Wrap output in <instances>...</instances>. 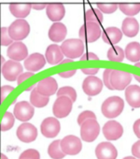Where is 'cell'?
<instances>
[{"label":"cell","mask_w":140,"mask_h":159,"mask_svg":"<svg viewBox=\"0 0 140 159\" xmlns=\"http://www.w3.org/2000/svg\"><path fill=\"white\" fill-rule=\"evenodd\" d=\"M47 4L46 3L42 4H32V7L33 9L36 10H42L44 9L47 6Z\"/></svg>","instance_id":"46"},{"label":"cell","mask_w":140,"mask_h":159,"mask_svg":"<svg viewBox=\"0 0 140 159\" xmlns=\"http://www.w3.org/2000/svg\"><path fill=\"white\" fill-rule=\"evenodd\" d=\"M139 28L138 20L133 17L126 18L122 23V31L129 38L136 36L139 32Z\"/></svg>","instance_id":"21"},{"label":"cell","mask_w":140,"mask_h":159,"mask_svg":"<svg viewBox=\"0 0 140 159\" xmlns=\"http://www.w3.org/2000/svg\"><path fill=\"white\" fill-rule=\"evenodd\" d=\"M60 129V122L54 118H47L45 119L41 124V133L47 138H55L59 133Z\"/></svg>","instance_id":"12"},{"label":"cell","mask_w":140,"mask_h":159,"mask_svg":"<svg viewBox=\"0 0 140 159\" xmlns=\"http://www.w3.org/2000/svg\"><path fill=\"white\" fill-rule=\"evenodd\" d=\"M19 159H40V155L37 150L28 149L21 154Z\"/></svg>","instance_id":"35"},{"label":"cell","mask_w":140,"mask_h":159,"mask_svg":"<svg viewBox=\"0 0 140 159\" xmlns=\"http://www.w3.org/2000/svg\"><path fill=\"white\" fill-rule=\"evenodd\" d=\"M119 7L121 11L128 16L137 15L140 11V3H119Z\"/></svg>","instance_id":"31"},{"label":"cell","mask_w":140,"mask_h":159,"mask_svg":"<svg viewBox=\"0 0 140 159\" xmlns=\"http://www.w3.org/2000/svg\"><path fill=\"white\" fill-rule=\"evenodd\" d=\"M103 84L99 78L94 76L87 77L83 81L82 88L88 96H95L99 94L102 90Z\"/></svg>","instance_id":"10"},{"label":"cell","mask_w":140,"mask_h":159,"mask_svg":"<svg viewBox=\"0 0 140 159\" xmlns=\"http://www.w3.org/2000/svg\"><path fill=\"white\" fill-rule=\"evenodd\" d=\"M23 70V66L21 64L13 60H9L6 61L2 67V73L4 77L10 81L16 80Z\"/></svg>","instance_id":"9"},{"label":"cell","mask_w":140,"mask_h":159,"mask_svg":"<svg viewBox=\"0 0 140 159\" xmlns=\"http://www.w3.org/2000/svg\"><path fill=\"white\" fill-rule=\"evenodd\" d=\"M30 27L26 20L18 19L15 20L8 28L10 38L15 41H20L26 38L30 33Z\"/></svg>","instance_id":"3"},{"label":"cell","mask_w":140,"mask_h":159,"mask_svg":"<svg viewBox=\"0 0 140 159\" xmlns=\"http://www.w3.org/2000/svg\"><path fill=\"white\" fill-rule=\"evenodd\" d=\"M89 119H96V116L93 112L91 111H83L78 118V123L81 126L86 120Z\"/></svg>","instance_id":"36"},{"label":"cell","mask_w":140,"mask_h":159,"mask_svg":"<svg viewBox=\"0 0 140 159\" xmlns=\"http://www.w3.org/2000/svg\"><path fill=\"white\" fill-rule=\"evenodd\" d=\"M32 8L31 3H10L9 9L13 16L19 18L26 17Z\"/></svg>","instance_id":"25"},{"label":"cell","mask_w":140,"mask_h":159,"mask_svg":"<svg viewBox=\"0 0 140 159\" xmlns=\"http://www.w3.org/2000/svg\"><path fill=\"white\" fill-rule=\"evenodd\" d=\"M46 13L49 18L52 21H60L65 16V7L62 3L49 4L46 8Z\"/></svg>","instance_id":"20"},{"label":"cell","mask_w":140,"mask_h":159,"mask_svg":"<svg viewBox=\"0 0 140 159\" xmlns=\"http://www.w3.org/2000/svg\"><path fill=\"white\" fill-rule=\"evenodd\" d=\"M1 159H8V158H7V157H6V156H5L4 155L1 154Z\"/></svg>","instance_id":"49"},{"label":"cell","mask_w":140,"mask_h":159,"mask_svg":"<svg viewBox=\"0 0 140 159\" xmlns=\"http://www.w3.org/2000/svg\"><path fill=\"white\" fill-rule=\"evenodd\" d=\"M14 89L13 87L9 85H6L1 88V102L6 98L7 95Z\"/></svg>","instance_id":"39"},{"label":"cell","mask_w":140,"mask_h":159,"mask_svg":"<svg viewBox=\"0 0 140 159\" xmlns=\"http://www.w3.org/2000/svg\"><path fill=\"white\" fill-rule=\"evenodd\" d=\"M72 101L69 97H58L54 103L53 111L54 115L58 118H63L70 113L72 107Z\"/></svg>","instance_id":"8"},{"label":"cell","mask_w":140,"mask_h":159,"mask_svg":"<svg viewBox=\"0 0 140 159\" xmlns=\"http://www.w3.org/2000/svg\"><path fill=\"white\" fill-rule=\"evenodd\" d=\"M60 147L66 155L74 156L78 154L82 149V142L79 138L74 135H68L60 142Z\"/></svg>","instance_id":"7"},{"label":"cell","mask_w":140,"mask_h":159,"mask_svg":"<svg viewBox=\"0 0 140 159\" xmlns=\"http://www.w3.org/2000/svg\"><path fill=\"white\" fill-rule=\"evenodd\" d=\"M101 32L99 24L92 22H86L79 30V36L82 41L91 43L100 38Z\"/></svg>","instance_id":"4"},{"label":"cell","mask_w":140,"mask_h":159,"mask_svg":"<svg viewBox=\"0 0 140 159\" xmlns=\"http://www.w3.org/2000/svg\"><path fill=\"white\" fill-rule=\"evenodd\" d=\"M49 97L41 95L37 91L36 88L32 91L30 96L32 104L37 107H42L47 106L49 101Z\"/></svg>","instance_id":"27"},{"label":"cell","mask_w":140,"mask_h":159,"mask_svg":"<svg viewBox=\"0 0 140 159\" xmlns=\"http://www.w3.org/2000/svg\"><path fill=\"white\" fill-rule=\"evenodd\" d=\"M16 135L21 142L30 143L36 139L38 130L35 126L30 123H24L18 128Z\"/></svg>","instance_id":"11"},{"label":"cell","mask_w":140,"mask_h":159,"mask_svg":"<svg viewBox=\"0 0 140 159\" xmlns=\"http://www.w3.org/2000/svg\"><path fill=\"white\" fill-rule=\"evenodd\" d=\"M124 107L123 100L117 96L108 98L103 103L101 111L106 118L113 119L117 117L121 113Z\"/></svg>","instance_id":"1"},{"label":"cell","mask_w":140,"mask_h":159,"mask_svg":"<svg viewBox=\"0 0 140 159\" xmlns=\"http://www.w3.org/2000/svg\"><path fill=\"white\" fill-rule=\"evenodd\" d=\"M7 56L13 60L21 61L25 59L28 56L27 48L23 42H15L7 48Z\"/></svg>","instance_id":"15"},{"label":"cell","mask_w":140,"mask_h":159,"mask_svg":"<svg viewBox=\"0 0 140 159\" xmlns=\"http://www.w3.org/2000/svg\"><path fill=\"white\" fill-rule=\"evenodd\" d=\"M100 69L98 68H84L82 69L81 70L84 74L86 75H95L98 73Z\"/></svg>","instance_id":"43"},{"label":"cell","mask_w":140,"mask_h":159,"mask_svg":"<svg viewBox=\"0 0 140 159\" xmlns=\"http://www.w3.org/2000/svg\"><path fill=\"white\" fill-rule=\"evenodd\" d=\"M34 75V73L30 72H25L21 74L20 76L17 79L18 84H20L21 83H22L23 81L25 80H26L28 79V78L30 77L31 76H33Z\"/></svg>","instance_id":"42"},{"label":"cell","mask_w":140,"mask_h":159,"mask_svg":"<svg viewBox=\"0 0 140 159\" xmlns=\"http://www.w3.org/2000/svg\"><path fill=\"white\" fill-rule=\"evenodd\" d=\"M103 133L108 140H116L123 135V129L120 123L115 120H110L104 125Z\"/></svg>","instance_id":"13"},{"label":"cell","mask_w":140,"mask_h":159,"mask_svg":"<svg viewBox=\"0 0 140 159\" xmlns=\"http://www.w3.org/2000/svg\"><path fill=\"white\" fill-rule=\"evenodd\" d=\"M67 33L66 27L63 23H54L49 31V39L54 42H61L65 39Z\"/></svg>","instance_id":"19"},{"label":"cell","mask_w":140,"mask_h":159,"mask_svg":"<svg viewBox=\"0 0 140 159\" xmlns=\"http://www.w3.org/2000/svg\"><path fill=\"white\" fill-rule=\"evenodd\" d=\"M97 7L102 12L111 14L115 12L119 7L117 3H97Z\"/></svg>","instance_id":"34"},{"label":"cell","mask_w":140,"mask_h":159,"mask_svg":"<svg viewBox=\"0 0 140 159\" xmlns=\"http://www.w3.org/2000/svg\"><path fill=\"white\" fill-rule=\"evenodd\" d=\"M123 37V33L119 28L110 27L103 31L102 38L104 42L110 45L119 43Z\"/></svg>","instance_id":"23"},{"label":"cell","mask_w":140,"mask_h":159,"mask_svg":"<svg viewBox=\"0 0 140 159\" xmlns=\"http://www.w3.org/2000/svg\"><path fill=\"white\" fill-rule=\"evenodd\" d=\"M34 108L26 101L18 102L14 110V115L18 120L23 122L28 121L33 117Z\"/></svg>","instance_id":"14"},{"label":"cell","mask_w":140,"mask_h":159,"mask_svg":"<svg viewBox=\"0 0 140 159\" xmlns=\"http://www.w3.org/2000/svg\"><path fill=\"white\" fill-rule=\"evenodd\" d=\"M46 64L44 56L38 52L33 53L24 61V65L27 70L30 71H37L41 70Z\"/></svg>","instance_id":"18"},{"label":"cell","mask_w":140,"mask_h":159,"mask_svg":"<svg viewBox=\"0 0 140 159\" xmlns=\"http://www.w3.org/2000/svg\"><path fill=\"white\" fill-rule=\"evenodd\" d=\"M1 45L7 46L9 45L13 42V39L9 34L8 29L6 27L1 28Z\"/></svg>","instance_id":"37"},{"label":"cell","mask_w":140,"mask_h":159,"mask_svg":"<svg viewBox=\"0 0 140 159\" xmlns=\"http://www.w3.org/2000/svg\"><path fill=\"white\" fill-rule=\"evenodd\" d=\"M96 154L98 159H116L118 156L116 148L108 142L99 144L96 148Z\"/></svg>","instance_id":"16"},{"label":"cell","mask_w":140,"mask_h":159,"mask_svg":"<svg viewBox=\"0 0 140 159\" xmlns=\"http://www.w3.org/2000/svg\"><path fill=\"white\" fill-rule=\"evenodd\" d=\"M58 97L65 96L69 97L72 102H74L77 99L76 92L74 88L71 87L66 86L62 87L58 90L57 93Z\"/></svg>","instance_id":"33"},{"label":"cell","mask_w":140,"mask_h":159,"mask_svg":"<svg viewBox=\"0 0 140 159\" xmlns=\"http://www.w3.org/2000/svg\"><path fill=\"white\" fill-rule=\"evenodd\" d=\"M60 47L63 54L70 58H78L84 52V44L81 39L72 38L67 39Z\"/></svg>","instance_id":"2"},{"label":"cell","mask_w":140,"mask_h":159,"mask_svg":"<svg viewBox=\"0 0 140 159\" xmlns=\"http://www.w3.org/2000/svg\"><path fill=\"white\" fill-rule=\"evenodd\" d=\"M133 129L136 136L140 139V119L136 120L134 123Z\"/></svg>","instance_id":"44"},{"label":"cell","mask_w":140,"mask_h":159,"mask_svg":"<svg viewBox=\"0 0 140 159\" xmlns=\"http://www.w3.org/2000/svg\"><path fill=\"white\" fill-rule=\"evenodd\" d=\"M112 70H113L111 69H106L104 72L103 75L104 84L106 88L111 90H114L110 83V75Z\"/></svg>","instance_id":"38"},{"label":"cell","mask_w":140,"mask_h":159,"mask_svg":"<svg viewBox=\"0 0 140 159\" xmlns=\"http://www.w3.org/2000/svg\"><path fill=\"white\" fill-rule=\"evenodd\" d=\"M63 55L60 47L56 44L49 46L45 52L46 59L49 63L52 65L61 62L63 58Z\"/></svg>","instance_id":"22"},{"label":"cell","mask_w":140,"mask_h":159,"mask_svg":"<svg viewBox=\"0 0 140 159\" xmlns=\"http://www.w3.org/2000/svg\"><path fill=\"white\" fill-rule=\"evenodd\" d=\"M34 85L30 87V88H29V89H27L26 91L30 90H31V89L32 88H33V87H34Z\"/></svg>","instance_id":"52"},{"label":"cell","mask_w":140,"mask_h":159,"mask_svg":"<svg viewBox=\"0 0 140 159\" xmlns=\"http://www.w3.org/2000/svg\"><path fill=\"white\" fill-rule=\"evenodd\" d=\"M73 61L71 59H65L63 61H62L60 63V64L70 62V61Z\"/></svg>","instance_id":"47"},{"label":"cell","mask_w":140,"mask_h":159,"mask_svg":"<svg viewBox=\"0 0 140 159\" xmlns=\"http://www.w3.org/2000/svg\"><path fill=\"white\" fill-rule=\"evenodd\" d=\"M124 53L127 59L132 62L140 60V43L133 42L128 43L125 48Z\"/></svg>","instance_id":"26"},{"label":"cell","mask_w":140,"mask_h":159,"mask_svg":"<svg viewBox=\"0 0 140 159\" xmlns=\"http://www.w3.org/2000/svg\"><path fill=\"white\" fill-rule=\"evenodd\" d=\"M60 140L54 141L49 147L48 152L51 158L53 159H62L66 156L61 149Z\"/></svg>","instance_id":"28"},{"label":"cell","mask_w":140,"mask_h":159,"mask_svg":"<svg viewBox=\"0 0 140 159\" xmlns=\"http://www.w3.org/2000/svg\"><path fill=\"white\" fill-rule=\"evenodd\" d=\"M100 132V125L96 119H88L81 125V137L85 142H93L98 137Z\"/></svg>","instance_id":"5"},{"label":"cell","mask_w":140,"mask_h":159,"mask_svg":"<svg viewBox=\"0 0 140 159\" xmlns=\"http://www.w3.org/2000/svg\"><path fill=\"white\" fill-rule=\"evenodd\" d=\"M132 80V74L127 72L113 70L110 74V83L114 90H123Z\"/></svg>","instance_id":"6"},{"label":"cell","mask_w":140,"mask_h":159,"mask_svg":"<svg viewBox=\"0 0 140 159\" xmlns=\"http://www.w3.org/2000/svg\"><path fill=\"white\" fill-rule=\"evenodd\" d=\"M58 88L57 82L54 78L49 77L42 80L37 87L38 92L45 97H49L55 94Z\"/></svg>","instance_id":"17"},{"label":"cell","mask_w":140,"mask_h":159,"mask_svg":"<svg viewBox=\"0 0 140 159\" xmlns=\"http://www.w3.org/2000/svg\"><path fill=\"white\" fill-rule=\"evenodd\" d=\"M99 58L96 54L92 52H87L81 57V60H98Z\"/></svg>","instance_id":"41"},{"label":"cell","mask_w":140,"mask_h":159,"mask_svg":"<svg viewBox=\"0 0 140 159\" xmlns=\"http://www.w3.org/2000/svg\"><path fill=\"white\" fill-rule=\"evenodd\" d=\"M15 120L12 114L9 112H6L1 122V130L6 131L9 130L13 126Z\"/></svg>","instance_id":"32"},{"label":"cell","mask_w":140,"mask_h":159,"mask_svg":"<svg viewBox=\"0 0 140 159\" xmlns=\"http://www.w3.org/2000/svg\"><path fill=\"white\" fill-rule=\"evenodd\" d=\"M76 72V70H69V71L59 73V74H58V75L62 78H68L72 76L73 75L75 74Z\"/></svg>","instance_id":"45"},{"label":"cell","mask_w":140,"mask_h":159,"mask_svg":"<svg viewBox=\"0 0 140 159\" xmlns=\"http://www.w3.org/2000/svg\"><path fill=\"white\" fill-rule=\"evenodd\" d=\"M85 18L86 22H92L100 25L103 20V16L99 10L92 8L86 11Z\"/></svg>","instance_id":"30"},{"label":"cell","mask_w":140,"mask_h":159,"mask_svg":"<svg viewBox=\"0 0 140 159\" xmlns=\"http://www.w3.org/2000/svg\"><path fill=\"white\" fill-rule=\"evenodd\" d=\"M123 159H136V158H135L134 157H131V156H129V157H125V158H124Z\"/></svg>","instance_id":"50"},{"label":"cell","mask_w":140,"mask_h":159,"mask_svg":"<svg viewBox=\"0 0 140 159\" xmlns=\"http://www.w3.org/2000/svg\"><path fill=\"white\" fill-rule=\"evenodd\" d=\"M135 66L140 68V62L137 63L135 64Z\"/></svg>","instance_id":"51"},{"label":"cell","mask_w":140,"mask_h":159,"mask_svg":"<svg viewBox=\"0 0 140 159\" xmlns=\"http://www.w3.org/2000/svg\"><path fill=\"white\" fill-rule=\"evenodd\" d=\"M133 76H134V77L135 79H136V80H137L138 82H139V83H140V76L136 75H133Z\"/></svg>","instance_id":"48"},{"label":"cell","mask_w":140,"mask_h":159,"mask_svg":"<svg viewBox=\"0 0 140 159\" xmlns=\"http://www.w3.org/2000/svg\"><path fill=\"white\" fill-rule=\"evenodd\" d=\"M125 53L121 47L117 46L110 47L107 52V57L111 61L121 62L124 60Z\"/></svg>","instance_id":"29"},{"label":"cell","mask_w":140,"mask_h":159,"mask_svg":"<svg viewBox=\"0 0 140 159\" xmlns=\"http://www.w3.org/2000/svg\"><path fill=\"white\" fill-rule=\"evenodd\" d=\"M132 154L137 158L140 159V140L137 141L132 147Z\"/></svg>","instance_id":"40"},{"label":"cell","mask_w":140,"mask_h":159,"mask_svg":"<svg viewBox=\"0 0 140 159\" xmlns=\"http://www.w3.org/2000/svg\"><path fill=\"white\" fill-rule=\"evenodd\" d=\"M126 99L131 107H140V87L137 85L129 86L125 92Z\"/></svg>","instance_id":"24"}]
</instances>
